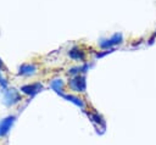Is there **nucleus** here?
Masks as SVG:
<instances>
[{"instance_id":"1","label":"nucleus","mask_w":156,"mask_h":145,"mask_svg":"<svg viewBox=\"0 0 156 145\" xmlns=\"http://www.w3.org/2000/svg\"><path fill=\"white\" fill-rule=\"evenodd\" d=\"M12 122H13V117H7V118H5L4 121L0 122V136L5 135L9 132Z\"/></svg>"},{"instance_id":"2","label":"nucleus","mask_w":156,"mask_h":145,"mask_svg":"<svg viewBox=\"0 0 156 145\" xmlns=\"http://www.w3.org/2000/svg\"><path fill=\"white\" fill-rule=\"evenodd\" d=\"M71 88L73 90H76V91H84V89H85V82L82 78L73 79L71 82Z\"/></svg>"}]
</instances>
